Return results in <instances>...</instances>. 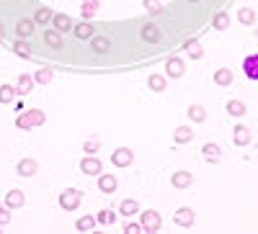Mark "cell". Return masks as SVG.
Segmentation results:
<instances>
[{
  "label": "cell",
  "mask_w": 258,
  "mask_h": 234,
  "mask_svg": "<svg viewBox=\"0 0 258 234\" xmlns=\"http://www.w3.org/2000/svg\"><path fill=\"white\" fill-rule=\"evenodd\" d=\"M80 173L83 175H101V160H96L93 155H85V160H80Z\"/></svg>",
  "instance_id": "cell-8"
},
{
  "label": "cell",
  "mask_w": 258,
  "mask_h": 234,
  "mask_svg": "<svg viewBox=\"0 0 258 234\" xmlns=\"http://www.w3.org/2000/svg\"><path fill=\"white\" fill-rule=\"evenodd\" d=\"M202 157H204L207 162H220V160H222V152H220V147L214 144V142H207V144L202 147Z\"/></svg>",
  "instance_id": "cell-15"
},
{
  "label": "cell",
  "mask_w": 258,
  "mask_h": 234,
  "mask_svg": "<svg viewBox=\"0 0 258 234\" xmlns=\"http://www.w3.org/2000/svg\"><path fill=\"white\" fill-rule=\"evenodd\" d=\"M11 221V214H8V211H0V226H6Z\"/></svg>",
  "instance_id": "cell-41"
},
{
  "label": "cell",
  "mask_w": 258,
  "mask_h": 234,
  "mask_svg": "<svg viewBox=\"0 0 258 234\" xmlns=\"http://www.w3.org/2000/svg\"><path fill=\"white\" fill-rule=\"evenodd\" d=\"M52 77H54V72H52L49 67H39V70H36V75H34V80H36L39 85H47V82H52Z\"/></svg>",
  "instance_id": "cell-34"
},
{
  "label": "cell",
  "mask_w": 258,
  "mask_h": 234,
  "mask_svg": "<svg viewBox=\"0 0 258 234\" xmlns=\"http://www.w3.org/2000/svg\"><path fill=\"white\" fill-rule=\"evenodd\" d=\"M91 47H93L96 54H106V52L111 49V39L109 36H93L91 39Z\"/></svg>",
  "instance_id": "cell-20"
},
{
  "label": "cell",
  "mask_w": 258,
  "mask_h": 234,
  "mask_svg": "<svg viewBox=\"0 0 258 234\" xmlns=\"http://www.w3.org/2000/svg\"><path fill=\"white\" fill-rule=\"evenodd\" d=\"M36 170H39L36 160H21V162L16 165V173H18L21 178H31V175H36Z\"/></svg>",
  "instance_id": "cell-13"
},
{
  "label": "cell",
  "mask_w": 258,
  "mask_h": 234,
  "mask_svg": "<svg viewBox=\"0 0 258 234\" xmlns=\"http://www.w3.org/2000/svg\"><path fill=\"white\" fill-rule=\"evenodd\" d=\"M212 26L217 29V31H225V29L230 26V16H227L225 11H220L217 16H214V21H212Z\"/></svg>",
  "instance_id": "cell-33"
},
{
  "label": "cell",
  "mask_w": 258,
  "mask_h": 234,
  "mask_svg": "<svg viewBox=\"0 0 258 234\" xmlns=\"http://www.w3.org/2000/svg\"><path fill=\"white\" fill-rule=\"evenodd\" d=\"M140 224H142V231H160V224H163V219H160V214L158 211H142V219H140Z\"/></svg>",
  "instance_id": "cell-3"
},
{
  "label": "cell",
  "mask_w": 258,
  "mask_h": 234,
  "mask_svg": "<svg viewBox=\"0 0 258 234\" xmlns=\"http://www.w3.org/2000/svg\"><path fill=\"white\" fill-rule=\"evenodd\" d=\"M232 70L230 67H220V70H214V85H220V88H230L232 85Z\"/></svg>",
  "instance_id": "cell-14"
},
{
  "label": "cell",
  "mask_w": 258,
  "mask_h": 234,
  "mask_svg": "<svg viewBox=\"0 0 258 234\" xmlns=\"http://www.w3.org/2000/svg\"><path fill=\"white\" fill-rule=\"evenodd\" d=\"M243 72H245L248 80H258V54L245 57V62H243Z\"/></svg>",
  "instance_id": "cell-16"
},
{
  "label": "cell",
  "mask_w": 258,
  "mask_h": 234,
  "mask_svg": "<svg viewBox=\"0 0 258 234\" xmlns=\"http://www.w3.org/2000/svg\"><path fill=\"white\" fill-rule=\"evenodd\" d=\"M83 3H93V6H98V0H83Z\"/></svg>",
  "instance_id": "cell-43"
},
{
  "label": "cell",
  "mask_w": 258,
  "mask_h": 234,
  "mask_svg": "<svg viewBox=\"0 0 258 234\" xmlns=\"http://www.w3.org/2000/svg\"><path fill=\"white\" fill-rule=\"evenodd\" d=\"M142 6H145L147 13H153V16H158V13L163 11V6L158 3V0H142Z\"/></svg>",
  "instance_id": "cell-37"
},
{
  "label": "cell",
  "mask_w": 258,
  "mask_h": 234,
  "mask_svg": "<svg viewBox=\"0 0 258 234\" xmlns=\"http://www.w3.org/2000/svg\"><path fill=\"white\" fill-rule=\"evenodd\" d=\"M13 52H16L18 57H24V59H29V57H31V49H29L26 41H16V44H13Z\"/></svg>",
  "instance_id": "cell-36"
},
{
  "label": "cell",
  "mask_w": 258,
  "mask_h": 234,
  "mask_svg": "<svg viewBox=\"0 0 258 234\" xmlns=\"http://www.w3.org/2000/svg\"><path fill=\"white\" fill-rule=\"evenodd\" d=\"M191 3H197V0H191Z\"/></svg>",
  "instance_id": "cell-45"
},
{
  "label": "cell",
  "mask_w": 258,
  "mask_h": 234,
  "mask_svg": "<svg viewBox=\"0 0 258 234\" xmlns=\"http://www.w3.org/2000/svg\"><path fill=\"white\" fill-rule=\"evenodd\" d=\"M191 183H194L191 170H176V173L170 175V185L176 190H186V188H191Z\"/></svg>",
  "instance_id": "cell-5"
},
{
  "label": "cell",
  "mask_w": 258,
  "mask_h": 234,
  "mask_svg": "<svg viewBox=\"0 0 258 234\" xmlns=\"http://www.w3.org/2000/svg\"><path fill=\"white\" fill-rule=\"evenodd\" d=\"M0 41H6V29L0 26Z\"/></svg>",
  "instance_id": "cell-42"
},
{
  "label": "cell",
  "mask_w": 258,
  "mask_h": 234,
  "mask_svg": "<svg viewBox=\"0 0 258 234\" xmlns=\"http://www.w3.org/2000/svg\"><path fill=\"white\" fill-rule=\"evenodd\" d=\"M52 18H54V13L47 8V6H41L39 11H36V16H34V21L39 26H47V24H52Z\"/></svg>",
  "instance_id": "cell-25"
},
{
  "label": "cell",
  "mask_w": 258,
  "mask_h": 234,
  "mask_svg": "<svg viewBox=\"0 0 258 234\" xmlns=\"http://www.w3.org/2000/svg\"><path fill=\"white\" fill-rule=\"evenodd\" d=\"M227 113L235 116V119H240V116H245V105L240 100H227Z\"/></svg>",
  "instance_id": "cell-32"
},
{
  "label": "cell",
  "mask_w": 258,
  "mask_h": 234,
  "mask_svg": "<svg viewBox=\"0 0 258 234\" xmlns=\"http://www.w3.org/2000/svg\"><path fill=\"white\" fill-rule=\"evenodd\" d=\"M80 198H83V193H80V190H75V188H68V190H62V193H59L57 203H59V208H64V211H75V208L80 206Z\"/></svg>",
  "instance_id": "cell-2"
},
{
  "label": "cell",
  "mask_w": 258,
  "mask_h": 234,
  "mask_svg": "<svg viewBox=\"0 0 258 234\" xmlns=\"http://www.w3.org/2000/svg\"><path fill=\"white\" fill-rule=\"evenodd\" d=\"M44 44L52 47V49H62V47H64L62 34H59L57 29H47V31H44Z\"/></svg>",
  "instance_id": "cell-17"
},
{
  "label": "cell",
  "mask_w": 258,
  "mask_h": 234,
  "mask_svg": "<svg viewBox=\"0 0 258 234\" xmlns=\"http://www.w3.org/2000/svg\"><path fill=\"white\" fill-rule=\"evenodd\" d=\"M238 21H240L243 26H253L255 24V11L253 8H240L238 11Z\"/></svg>",
  "instance_id": "cell-29"
},
{
  "label": "cell",
  "mask_w": 258,
  "mask_h": 234,
  "mask_svg": "<svg viewBox=\"0 0 258 234\" xmlns=\"http://www.w3.org/2000/svg\"><path fill=\"white\" fill-rule=\"evenodd\" d=\"M73 34H75L80 41H88V39H93V36H96V29L91 26V21H80V24H75V26H73Z\"/></svg>",
  "instance_id": "cell-10"
},
{
  "label": "cell",
  "mask_w": 258,
  "mask_h": 234,
  "mask_svg": "<svg viewBox=\"0 0 258 234\" xmlns=\"http://www.w3.org/2000/svg\"><path fill=\"white\" fill-rule=\"evenodd\" d=\"M137 211H140V206H137L135 198H126V201H121V206H119V214H124V216H135Z\"/></svg>",
  "instance_id": "cell-26"
},
{
  "label": "cell",
  "mask_w": 258,
  "mask_h": 234,
  "mask_svg": "<svg viewBox=\"0 0 258 234\" xmlns=\"http://www.w3.org/2000/svg\"><path fill=\"white\" fill-rule=\"evenodd\" d=\"M147 85H150V90H155V93H163V90L168 88V77H165V75H150Z\"/></svg>",
  "instance_id": "cell-23"
},
{
  "label": "cell",
  "mask_w": 258,
  "mask_h": 234,
  "mask_svg": "<svg viewBox=\"0 0 258 234\" xmlns=\"http://www.w3.org/2000/svg\"><path fill=\"white\" fill-rule=\"evenodd\" d=\"M96 224H98L96 216H80V219L75 221V229H78V231H93Z\"/></svg>",
  "instance_id": "cell-30"
},
{
  "label": "cell",
  "mask_w": 258,
  "mask_h": 234,
  "mask_svg": "<svg viewBox=\"0 0 258 234\" xmlns=\"http://www.w3.org/2000/svg\"><path fill=\"white\" fill-rule=\"evenodd\" d=\"M132 162H135V152L126 150V147H119V150L111 152V165L114 167H129Z\"/></svg>",
  "instance_id": "cell-4"
},
{
  "label": "cell",
  "mask_w": 258,
  "mask_h": 234,
  "mask_svg": "<svg viewBox=\"0 0 258 234\" xmlns=\"http://www.w3.org/2000/svg\"><path fill=\"white\" fill-rule=\"evenodd\" d=\"M183 49L188 52V57H191V59H202V57H204V49H202V47H199L194 39H191V41H186Z\"/></svg>",
  "instance_id": "cell-31"
},
{
  "label": "cell",
  "mask_w": 258,
  "mask_h": 234,
  "mask_svg": "<svg viewBox=\"0 0 258 234\" xmlns=\"http://www.w3.org/2000/svg\"><path fill=\"white\" fill-rule=\"evenodd\" d=\"M52 26L59 31V34H68V31H73V18L68 16V13H54V18H52Z\"/></svg>",
  "instance_id": "cell-11"
},
{
  "label": "cell",
  "mask_w": 258,
  "mask_h": 234,
  "mask_svg": "<svg viewBox=\"0 0 258 234\" xmlns=\"http://www.w3.org/2000/svg\"><path fill=\"white\" fill-rule=\"evenodd\" d=\"M34 29H36V21H34V18H26V21H18L16 34H18L21 39H29V36L34 34Z\"/></svg>",
  "instance_id": "cell-19"
},
{
  "label": "cell",
  "mask_w": 258,
  "mask_h": 234,
  "mask_svg": "<svg viewBox=\"0 0 258 234\" xmlns=\"http://www.w3.org/2000/svg\"><path fill=\"white\" fill-rule=\"evenodd\" d=\"M24 203H26V193H24V190L13 188V190H8V193H6V206L8 208H21Z\"/></svg>",
  "instance_id": "cell-12"
},
{
  "label": "cell",
  "mask_w": 258,
  "mask_h": 234,
  "mask_svg": "<svg viewBox=\"0 0 258 234\" xmlns=\"http://www.w3.org/2000/svg\"><path fill=\"white\" fill-rule=\"evenodd\" d=\"M121 231H126V234H140V231H142V224H135V221H126Z\"/></svg>",
  "instance_id": "cell-39"
},
{
  "label": "cell",
  "mask_w": 258,
  "mask_h": 234,
  "mask_svg": "<svg viewBox=\"0 0 258 234\" xmlns=\"http://www.w3.org/2000/svg\"><path fill=\"white\" fill-rule=\"evenodd\" d=\"M83 150H85V155H96V152H98V142H96V139L85 142V144H83Z\"/></svg>",
  "instance_id": "cell-40"
},
{
  "label": "cell",
  "mask_w": 258,
  "mask_h": 234,
  "mask_svg": "<svg viewBox=\"0 0 258 234\" xmlns=\"http://www.w3.org/2000/svg\"><path fill=\"white\" fill-rule=\"evenodd\" d=\"M0 211H3V203H0Z\"/></svg>",
  "instance_id": "cell-44"
},
{
  "label": "cell",
  "mask_w": 258,
  "mask_h": 234,
  "mask_svg": "<svg viewBox=\"0 0 258 234\" xmlns=\"http://www.w3.org/2000/svg\"><path fill=\"white\" fill-rule=\"evenodd\" d=\"M183 72H186V67H183V62H181L178 57H170V59L165 62V77L178 80V77H183Z\"/></svg>",
  "instance_id": "cell-7"
},
{
  "label": "cell",
  "mask_w": 258,
  "mask_h": 234,
  "mask_svg": "<svg viewBox=\"0 0 258 234\" xmlns=\"http://www.w3.org/2000/svg\"><path fill=\"white\" fill-rule=\"evenodd\" d=\"M250 129H248V126H243V124H238V126H235V129H232V142H235V147H248L250 144Z\"/></svg>",
  "instance_id": "cell-9"
},
{
  "label": "cell",
  "mask_w": 258,
  "mask_h": 234,
  "mask_svg": "<svg viewBox=\"0 0 258 234\" xmlns=\"http://www.w3.org/2000/svg\"><path fill=\"white\" fill-rule=\"evenodd\" d=\"M16 98V88H13V85H0V103H11Z\"/></svg>",
  "instance_id": "cell-35"
},
{
  "label": "cell",
  "mask_w": 258,
  "mask_h": 234,
  "mask_svg": "<svg viewBox=\"0 0 258 234\" xmlns=\"http://www.w3.org/2000/svg\"><path fill=\"white\" fill-rule=\"evenodd\" d=\"M34 82H36V80H34L31 75H18V93H21V95H29V93L34 90Z\"/></svg>",
  "instance_id": "cell-24"
},
{
  "label": "cell",
  "mask_w": 258,
  "mask_h": 234,
  "mask_svg": "<svg viewBox=\"0 0 258 234\" xmlns=\"http://www.w3.org/2000/svg\"><path fill=\"white\" fill-rule=\"evenodd\" d=\"M80 13H83V21H91L93 13H96V6H93V3H85V6L80 8Z\"/></svg>",
  "instance_id": "cell-38"
},
{
  "label": "cell",
  "mask_w": 258,
  "mask_h": 234,
  "mask_svg": "<svg viewBox=\"0 0 258 234\" xmlns=\"http://www.w3.org/2000/svg\"><path fill=\"white\" fill-rule=\"evenodd\" d=\"M140 36H142L145 41H150V44H155V41H160V29H158L155 24H145L142 31H140Z\"/></svg>",
  "instance_id": "cell-18"
},
{
  "label": "cell",
  "mask_w": 258,
  "mask_h": 234,
  "mask_svg": "<svg viewBox=\"0 0 258 234\" xmlns=\"http://www.w3.org/2000/svg\"><path fill=\"white\" fill-rule=\"evenodd\" d=\"M188 119H191L194 124H202V121L207 119V111H204V105H199V103H194L191 108H188Z\"/></svg>",
  "instance_id": "cell-28"
},
{
  "label": "cell",
  "mask_w": 258,
  "mask_h": 234,
  "mask_svg": "<svg viewBox=\"0 0 258 234\" xmlns=\"http://www.w3.org/2000/svg\"><path fill=\"white\" fill-rule=\"evenodd\" d=\"M96 221H98V224H103V226H111V224L116 221V211H111V208H103V211H98Z\"/></svg>",
  "instance_id": "cell-27"
},
{
  "label": "cell",
  "mask_w": 258,
  "mask_h": 234,
  "mask_svg": "<svg viewBox=\"0 0 258 234\" xmlns=\"http://www.w3.org/2000/svg\"><path fill=\"white\" fill-rule=\"evenodd\" d=\"M116 178L114 175H98V190H101V193H114V190H116Z\"/></svg>",
  "instance_id": "cell-21"
},
{
  "label": "cell",
  "mask_w": 258,
  "mask_h": 234,
  "mask_svg": "<svg viewBox=\"0 0 258 234\" xmlns=\"http://www.w3.org/2000/svg\"><path fill=\"white\" fill-rule=\"evenodd\" d=\"M44 121H47V113L41 111V108H29L26 113L24 111L18 113L16 126H18V129H36V126H41Z\"/></svg>",
  "instance_id": "cell-1"
},
{
  "label": "cell",
  "mask_w": 258,
  "mask_h": 234,
  "mask_svg": "<svg viewBox=\"0 0 258 234\" xmlns=\"http://www.w3.org/2000/svg\"><path fill=\"white\" fill-rule=\"evenodd\" d=\"M191 139H194V129H188V126H176V132H173L176 144H188Z\"/></svg>",
  "instance_id": "cell-22"
},
{
  "label": "cell",
  "mask_w": 258,
  "mask_h": 234,
  "mask_svg": "<svg viewBox=\"0 0 258 234\" xmlns=\"http://www.w3.org/2000/svg\"><path fill=\"white\" fill-rule=\"evenodd\" d=\"M173 221H176V226H194V221H197V214L188 208V206H181L176 214H173Z\"/></svg>",
  "instance_id": "cell-6"
}]
</instances>
